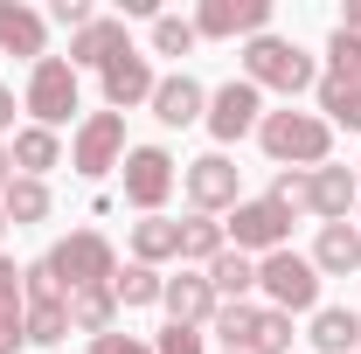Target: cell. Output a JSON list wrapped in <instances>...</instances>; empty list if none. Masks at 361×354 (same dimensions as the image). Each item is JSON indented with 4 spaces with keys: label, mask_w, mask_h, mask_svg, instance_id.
<instances>
[{
    "label": "cell",
    "mask_w": 361,
    "mask_h": 354,
    "mask_svg": "<svg viewBox=\"0 0 361 354\" xmlns=\"http://www.w3.org/2000/svg\"><path fill=\"white\" fill-rule=\"evenodd\" d=\"M257 146H264L271 167H299V174H313L334 160V126L319 118V111H264V126H257Z\"/></svg>",
    "instance_id": "6da1fadb"
},
{
    "label": "cell",
    "mask_w": 361,
    "mask_h": 354,
    "mask_svg": "<svg viewBox=\"0 0 361 354\" xmlns=\"http://www.w3.org/2000/svg\"><path fill=\"white\" fill-rule=\"evenodd\" d=\"M236 63H243V84L278 90V97H299V90L319 84V63L299 42H285V35H250V42L236 49Z\"/></svg>",
    "instance_id": "7a4b0ae2"
},
{
    "label": "cell",
    "mask_w": 361,
    "mask_h": 354,
    "mask_svg": "<svg viewBox=\"0 0 361 354\" xmlns=\"http://www.w3.org/2000/svg\"><path fill=\"white\" fill-rule=\"evenodd\" d=\"M77 104H84V84H77L70 56H42V63L28 70V90H21V111H28V126L63 133V126L77 118Z\"/></svg>",
    "instance_id": "3957f363"
},
{
    "label": "cell",
    "mask_w": 361,
    "mask_h": 354,
    "mask_svg": "<svg viewBox=\"0 0 361 354\" xmlns=\"http://www.w3.org/2000/svg\"><path fill=\"white\" fill-rule=\"evenodd\" d=\"M319 278L313 271V257L306 250H271V257H257V292H264V306H278V312H319Z\"/></svg>",
    "instance_id": "277c9868"
},
{
    "label": "cell",
    "mask_w": 361,
    "mask_h": 354,
    "mask_svg": "<svg viewBox=\"0 0 361 354\" xmlns=\"http://www.w3.org/2000/svg\"><path fill=\"white\" fill-rule=\"evenodd\" d=\"M118 188H126V202H133L139 216H160V209H167V195L180 188V167H174V153H167V146H126Z\"/></svg>",
    "instance_id": "5b68a950"
},
{
    "label": "cell",
    "mask_w": 361,
    "mask_h": 354,
    "mask_svg": "<svg viewBox=\"0 0 361 354\" xmlns=\"http://www.w3.org/2000/svg\"><path fill=\"white\" fill-rule=\"evenodd\" d=\"M49 264L63 271L70 292H84V285H111V278H118V250H111L104 229H70V236L49 250Z\"/></svg>",
    "instance_id": "8992f818"
},
{
    "label": "cell",
    "mask_w": 361,
    "mask_h": 354,
    "mask_svg": "<svg viewBox=\"0 0 361 354\" xmlns=\"http://www.w3.org/2000/svg\"><path fill=\"white\" fill-rule=\"evenodd\" d=\"M202 126L216 133V153H223V146H236V139H250L257 126H264V90L243 84V77L216 84V90H209V111H202Z\"/></svg>",
    "instance_id": "52a82bcc"
},
{
    "label": "cell",
    "mask_w": 361,
    "mask_h": 354,
    "mask_svg": "<svg viewBox=\"0 0 361 354\" xmlns=\"http://www.w3.org/2000/svg\"><path fill=\"white\" fill-rule=\"evenodd\" d=\"M70 167L84 181H104L111 167H126V118L118 111H90L70 133Z\"/></svg>",
    "instance_id": "ba28073f"
},
{
    "label": "cell",
    "mask_w": 361,
    "mask_h": 354,
    "mask_svg": "<svg viewBox=\"0 0 361 354\" xmlns=\"http://www.w3.org/2000/svg\"><path fill=\"white\" fill-rule=\"evenodd\" d=\"M180 188H188V209H195V216H229V209L243 202V174H236L229 153L188 160V167H180Z\"/></svg>",
    "instance_id": "9c48e42d"
},
{
    "label": "cell",
    "mask_w": 361,
    "mask_h": 354,
    "mask_svg": "<svg viewBox=\"0 0 361 354\" xmlns=\"http://www.w3.org/2000/svg\"><path fill=\"white\" fill-rule=\"evenodd\" d=\"M223 229H229V250H243V257H271V250H285V243H292V216H285L278 202H264V195L236 202Z\"/></svg>",
    "instance_id": "30bf717a"
},
{
    "label": "cell",
    "mask_w": 361,
    "mask_h": 354,
    "mask_svg": "<svg viewBox=\"0 0 361 354\" xmlns=\"http://www.w3.org/2000/svg\"><path fill=\"white\" fill-rule=\"evenodd\" d=\"M195 35L202 42H250V35H271V0H202L195 7Z\"/></svg>",
    "instance_id": "8fae6325"
},
{
    "label": "cell",
    "mask_w": 361,
    "mask_h": 354,
    "mask_svg": "<svg viewBox=\"0 0 361 354\" xmlns=\"http://www.w3.org/2000/svg\"><path fill=\"white\" fill-rule=\"evenodd\" d=\"M97 84H104V111H139V104H153V84H160V70H153V56H139V49H126L118 63H104L97 70Z\"/></svg>",
    "instance_id": "7c38bea8"
},
{
    "label": "cell",
    "mask_w": 361,
    "mask_h": 354,
    "mask_svg": "<svg viewBox=\"0 0 361 354\" xmlns=\"http://www.w3.org/2000/svg\"><path fill=\"white\" fill-rule=\"evenodd\" d=\"M160 306H167L174 326H202V334H209V319L223 312V299H216L209 271H188V264H180V278H167V292H160Z\"/></svg>",
    "instance_id": "4fadbf2b"
},
{
    "label": "cell",
    "mask_w": 361,
    "mask_h": 354,
    "mask_svg": "<svg viewBox=\"0 0 361 354\" xmlns=\"http://www.w3.org/2000/svg\"><path fill=\"white\" fill-rule=\"evenodd\" d=\"M0 56H21L35 70L49 56V14H35L28 0H0Z\"/></svg>",
    "instance_id": "5bb4252c"
},
{
    "label": "cell",
    "mask_w": 361,
    "mask_h": 354,
    "mask_svg": "<svg viewBox=\"0 0 361 354\" xmlns=\"http://www.w3.org/2000/svg\"><path fill=\"white\" fill-rule=\"evenodd\" d=\"M202 111H209V90H202V77L174 70V77H160V84H153V118H160L167 133H188V126H202Z\"/></svg>",
    "instance_id": "9a60e30c"
},
{
    "label": "cell",
    "mask_w": 361,
    "mask_h": 354,
    "mask_svg": "<svg viewBox=\"0 0 361 354\" xmlns=\"http://www.w3.org/2000/svg\"><path fill=\"white\" fill-rule=\"evenodd\" d=\"M126 49H133L126 21H118V14H97L90 28H77V35H70V70H104V63H118Z\"/></svg>",
    "instance_id": "2e32d148"
},
{
    "label": "cell",
    "mask_w": 361,
    "mask_h": 354,
    "mask_svg": "<svg viewBox=\"0 0 361 354\" xmlns=\"http://www.w3.org/2000/svg\"><path fill=\"white\" fill-rule=\"evenodd\" d=\"M355 209H361V174L355 167H334V160L313 167V216L319 222H348Z\"/></svg>",
    "instance_id": "e0dca14e"
},
{
    "label": "cell",
    "mask_w": 361,
    "mask_h": 354,
    "mask_svg": "<svg viewBox=\"0 0 361 354\" xmlns=\"http://www.w3.org/2000/svg\"><path fill=\"white\" fill-rule=\"evenodd\" d=\"M313 271L319 278H348V271H361V229L355 222H319V236H313Z\"/></svg>",
    "instance_id": "ac0fdd59"
},
{
    "label": "cell",
    "mask_w": 361,
    "mask_h": 354,
    "mask_svg": "<svg viewBox=\"0 0 361 354\" xmlns=\"http://www.w3.org/2000/svg\"><path fill=\"white\" fill-rule=\"evenodd\" d=\"M7 153H14V174L49 181V167H63V133H49V126H14Z\"/></svg>",
    "instance_id": "d6986e66"
},
{
    "label": "cell",
    "mask_w": 361,
    "mask_h": 354,
    "mask_svg": "<svg viewBox=\"0 0 361 354\" xmlns=\"http://www.w3.org/2000/svg\"><path fill=\"white\" fill-rule=\"evenodd\" d=\"M306 341L319 354H361V312L355 306H319L313 326H306Z\"/></svg>",
    "instance_id": "ffe728a7"
},
{
    "label": "cell",
    "mask_w": 361,
    "mask_h": 354,
    "mask_svg": "<svg viewBox=\"0 0 361 354\" xmlns=\"http://www.w3.org/2000/svg\"><path fill=\"white\" fill-rule=\"evenodd\" d=\"M133 264H180V222L167 216H139L133 222Z\"/></svg>",
    "instance_id": "44dd1931"
},
{
    "label": "cell",
    "mask_w": 361,
    "mask_h": 354,
    "mask_svg": "<svg viewBox=\"0 0 361 354\" xmlns=\"http://www.w3.org/2000/svg\"><path fill=\"white\" fill-rule=\"evenodd\" d=\"M313 111L334 126V133H361V84H348V77H319V84H313Z\"/></svg>",
    "instance_id": "7402d4cb"
},
{
    "label": "cell",
    "mask_w": 361,
    "mask_h": 354,
    "mask_svg": "<svg viewBox=\"0 0 361 354\" xmlns=\"http://www.w3.org/2000/svg\"><path fill=\"white\" fill-rule=\"evenodd\" d=\"M118 326V299H111V285H84V292H70V334H111Z\"/></svg>",
    "instance_id": "603a6c76"
},
{
    "label": "cell",
    "mask_w": 361,
    "mask_h": 354,
    "mask_svg": "<svg viewBox=\"0 0 361 354\" xmlns=\"http://www.w3.org/2000/svg\"><path fill=\"white\" fill-rule=\"evenodd\" d=\"M223 250H229V229H223L216 216H188V222H180V264L209 271Z\"/></svg>",
    "instance_id": "cb8c5ba5"
},
{
    "label": "cell",
    "mask_w": 361,
    "mask_h": 354,
    "mask_svg": "<svg viewBox=\"0 0 361 354\" xmlns=\"http://www.w3.org/2000/svg\"><path fill=\"white\" fill-rule=\"evenodd\" d=\"M0 209H7V222H14V229H28V222H49L56 195H49V181L14 174V181H7V195H0Z\"/></svg>",
    "instance_id": "d4e9b609"
},
{
    "label": "cell",
    "mask_w": 361,
    "mask_h": 354,
    "mask_svg": "<svg viewBox=\"0 0 361 354\" xmlns=\"http://www.w3.org/2000/svg\"><path fill=\"white\" fill-rule=\"evenodd\" d=\"M209 285H216V299H223V306L250 299V292H257V257H243V250H223V257L209 264Z\"/></svg>",
    "instance_id": "484cf974"
},
{
    "label": "cell",
    "mask_w": 361,
    "mask_h": 354,
    "mask_svg": "<svg viewBox=\"0 0 361 354\" xmlns=\"http://www.w3.org/2000/svg\"><path fill=\"white\" fill-rule=\"evenodd\" d=\"M160 292H167V278L153 264H126L118 278H111V299H118V312H133V306H160Z\"/></svg>",
    "instance_id": "4316f807"
},
{
    "label": "cell",
    "mask_w": 361,
    "mask_h": 354,
    "mask_svg": "<svg viewBox=\"0 0 361 354\" xmlns=\"http://www.w3.org/2000/svg\"><path fill=\"white\" fill-rule=\"evenodd\" d=\"M21 334H28V348L70 341V299H56V306H21Z\"/></svg>",
    "instance_id": "83f0119b"
},
{
    "label": "cell",
    "mask_w": 361,
    "mask_h": 354,
    "mask_svg": "<svg viewBox=\"0 0 361 354\" xmlns=\"http://www.w3.org/2000/svg\"><path fill=\"white\" fill-rule=\"evenodd\" d=\"M243 354H292V312H278V306H257V326H250Z\"/></svg>",
    "instance_id": "f1b7e54d"
},
{
    "label": "cell",
    "mask_w": 361,
    "mask_h": 354,
    "mask_svg": "<svg viewBox=\"0 0 361 354\" xmlns=\"http://www.w3.org/2000/svg\"><path fill=\"white\" fill-rule=\"evenodd\" d=\"M56 299H70V285H63V271L35 257V264H21V306H56Z\"/></svg>",
    "instance_id": "f546056e"
},
{
    "label": "cell",
    "mask_w": 361,
    "mask_h": 354,
    "mask_svg": "<svg viewBox=\"0 0 361 354\" xmlns=\"http://www.w3.org/2000/svg\"><path fill=\"white\" fill-rule=\"evenodd\" d=\"M250 326H257V299H236V306H223L216 319H209V334L223 341V354H243V341H250Z\"/></svg>",
    "instance_id": "4dcf8cb0"
},
{
    "label": "cell",
    "mask_w": 361,
    "mask_h": 354,
    "mask_svg": "<svg viewBox=\"0 0 361 354\" xmlns=\"http://www.w3.org/2000/svg\"><path fill=\"white\" fill-rule=\"evenodd\" d=\"M195 14H160L153 21V56H195Z\"/></svg>",
    "instance_id": "1f68e13d"
},
{
    "label": "cell",
    "mask_w": 361,
    "mask_h": 354,
    "mask_svg": "<svg viewBox=\"0 0 361 354\" xmlns=\"http://www.w3.org/2000/svg\"><path fill=\"white\" fill-rule=\"evenodd\" d=\"M326 77L361 84V35H355V28H334V35H326Z\"/></svg>",
    "instance_id": "d6a6232c"
},
{
    "label": "cell",
    "mask_w": 361,
    "mask_h": 354,
    "mask_svg": "<svg viewBox=\"0 0 361 354\" xmlns=\"http://www.w3.org/2000/svg\"><path fill=\"white\" fill-rule=\"evenodd\" d=\"M264 202H278L285 216H299V209H313V174H299V167H278V181H271Z\"/></svg>",
    "instance_id": "836d02e7"
},
{
    "label": "cell",
    "mask_w": 361,
    "mask_h": 354,
    "mask_svg": "<svg viewBox=\"0 0 361 354\" xmlns=\"http://www.w3.org/2000/svg\"><path fill=\"white\" fill-rule=\"evenodd\" d=\"M153 354H209V334H202V326H174V319H167V326L153 334Z\"/></svg>",
    "instance_id": "e575fe53"
},
{
    "label": "cell",
    "mask_w": 361,
    "mask_h": 354,
    "mask_svg": "<svg viewBox=\"0 0 361 354\" xmlns=\"http://www.w3.org/2000/svg\"><path fill=\"white\" fill-rule=\"evenodd\" d=\"M90 354H153V341H139V334H118V326H111V334L90 341Z\"/></svg>",
    "instance_id": "d590c367"
},
{
    "label": "cell",
    "mask_w": 361,
    "mask_h": 354,
    "mask_svg": "<svg viewBox=\"0 0 361 354\" xmlns=\"http://www.w3.org/2000/svg\"><path fill=\"white\" fill-rule=\"evenodd\" d=\"M49 21H63V28L77 35V28H90V21H97V7H90V0H56V7H49Z\"/></svg>",
    "instance_id": "8d00e7d4"
},
{
    "label": "cell",
    "mask_w": 361,
    "mask_h": 354,
    "mask_svg": "<svg viewBox=\"0 0 361 354\" xmlns=\"http://www.w3.org/2000/svg\"><path fill=\"white\" fill-rule=\"evenodd\" d=\"M0 312H21V264L0 250Z\"/></svg>",
    "instance_id": "74e56055"
},
{
    "label": "cell",
    "mask_w": 361,
    "mask_h": 354,
    "mask_svg": "<svg viewBox=\"0 0 361 354\" xmlns=\"http://www.w3.org/2000/svg\"><path fill=\"white\" fill-rule=\"evenodd\" d=\"M28 334H21V312H0V354H21Z\"/></svg>",
    "instance_id": "f35d334b"
},
{
    "label": "cell",
    "mask_w": 361,
    "mask_h": 354,
    "mask_svg": "<svg viewBox=\"0 0 361 354\" xmlns=\"http://www.w3.org/2000/svg\"><path fill=\"white\" fill-rule=\"evenodd\" d=\"M7 133H14V84H0V146H7Z\"/></svg>",
    "instance_id": "ab89813d"
},
{
    "label": "cell",
    "mask_w": 361,
    "mask_h": 354,
    "mask_svg": "<svg viewBox=\"0 0 361 354\" xmlns=\"http://www.w3.org/2000/svg\"><path fill=\"white\" fill-rule=\"evenodd\" d=\"M7 181H14V153L0 146V195H7Z\"/></svg>",
    "instance_id": "60d3db41"
},
{
    "label": "cell",
    "mask_w": 361,
    "mask_h": 354,
    "mask_svg": "<svg viewBox=\"0 0 361 354\" xmlns=\"http://www.w3.org/2000/svg\"><path fill=\"white\" fill-rule=\"evenodd\" d=\"M341 28H355V35H361V0H348V14H341Z\"/></svg>",
    "instance_id": "b9f144b4"
},
{
    "label": "cell",
    "mask_w": 361,
    "mask_h": 354,
    "mask_svg": "<svg viewBox=\"0 0 361 354\" xmlns=\"http://www.w3.org/2000/svg\"><path fill=\"white\" fill-rule=\"evenodd\" d=\"M7 229H14V222H7V209H0V236H7Z\"/></svg>",
    "instance_id": "7bdbcfd3"
},
{
    "label": "cell",
    "mask_w": 361,
    "mask_h": 354,
    "mask_svg": "<svg viewBox=\"0 0 361 354\" xmlns=\"http://www.w3.org/2000/svg\"><path fill=\"white\" fill-rule=\"evenodd\" d=\"M355 174H361V167H355Z\"/></svg>",
    "instance_id": "ee69618b"
}]
</instances>
